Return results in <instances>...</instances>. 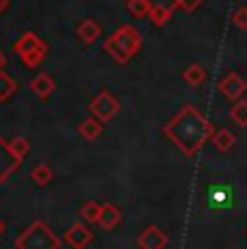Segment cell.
Returning a JSON list of instances; mask_svg holds the SVG:
<instances>
[{
	"mask_svg": "<svg viewBox=\"0 0 247 249\" xmlns=\"http://www.w3.org/2000/svg\"><path fill=\"white\" fill-rule=\"evenodd\" d=\"M163 132L184 156H195L204 143L212 139L215 128L193 104H187L165 124Z\"/></svg>",
	"mask_w": 247,
	"mask_h": 249,
	"instance_id": "1",
	"label": "cell"
},
{
	"mask_svg": "<svg viewBox=\"0 0 247 249\" xmlns=\"http://www.w3.org/2000/svg\"><path fill=\"white\" fill-rule=\"evenodd\" d=\"M104 50L117 61V63H128V59L137 54L141 50V35L135 26L124 24L120 26L106 41H104Z\"/></svg>",
	"mask_w": 247,
	"mask_h": 249,
	"instance_id": "2",
	"label": "cell"
},
{
	"mask_svg": "<svg viewBox=\"0 0 247 249\" xmlns=\"http://www.w3.org/2000/svg\"><path fill=\"white\" fill-rule=\"evenodd\" d=\"M63 238L52 230L46 221L37 219L16 238L18 249H59Z\"/></svg>",
	"mask_w": 247,
	"mask_h": 249,
	"instance_id": "3",
	"label": "cell"
},
{
	"mask_svg": "<svg viewBox=\"0 0 247 249\" xmlns=\"http://www.w3.org/2000/svg\"><path fill=\"white\" fill-rule=\"evenodd\" d=\"M13 50L22 56V61H24L26 68H35V65H39V61L46 56L48 46L39 39V35L26 31V33H22L20 39L13 44Z\"/></svg>",
	"mask_w": 247,
	"mask_h": 249,
	"instance_id": "4",
	"label": "cell"
},
{
	"mask_svg": "<svg viewBox=\"0 0 247 249\" xmlns=\"http://www.w3.org/2000/svg\"><path fill=\"white\" fill-rule=\"evenodd\" d=\"M89 111H91V117H96L104 124V122H111V119L120 113V102H117V98L111 91L102 89L96 98L89 102Z\"/></svg>",
	"mask_w": 247,
	"mask_h": 249,
	"instance_id": "5",
	"label": "cell"
},
{
	"mask_svg": "<svg viewBox=\"0 0 247 249\" xmlns=\"http://www.w3.org/2000/svg\"><path fill=\"white\" fill-rule=\"evenodd\" d=\"M63 241L68 243L72 249H85L89 243L93 241V232L87 228V223L76 221V223H72V226L65 230Z\"/></svg>",
	"mask_w": 247,
	"mask_h": 249,
	"instance_id": "6",
	"label": "cell"
},
{
	"mask_svg": "<svg viewBox=\"0 0 247 249\" xmlns=\"http://www.w3.org/2000/svg\"><path fill=\"white\" fill-rule=\"evenodd\" d=\"M20 165H22V160L13 154L9 141L0 139V182H7L18 171V167Z\"/></svg>",
	"mask_w": 247,
	"mask_h": 249,
	"instance_id": "7",
	"label": "cell"
},
{
	"mask_svg": "<svg viewBox=\"0 0 247 249\" xmlns=\"http://www.w3.org/2000/svg\"><path fill=\"white\" fill-rule=\"evenodd\" d=\"M245 89H247V83L243 80V76H239L236 71L226 74L219 83V91L230 100V102H239L241 95L245 93Z\"/></svg>",
	"mask_w": 247,
	"mask_h": 249,
	"instance_id": "8",
	"label": "cell"
},
{
	"mask_svg": "<svg viewBox=\"0 0 247 249\" xmlns=\"http://www.w3.org/2000/svg\"><path fill=\"white\" fill-rule=\"evenodd\" d=\"M169 243V236L159 226H148L137 238L139 249H165Z\"/></svg>",
	"mask_w": 247,
	"mask_h": 249,
	"instance_id": "9",
	"label": "cell"
},
{
	"mask_svg": "<svg viewBox=\"0 0 247 249\" xmlns=\"http://www.w3.org/2000/svg\"><path fill=\"white\" fill-rule=\"evenodd\" d=\"M150 4V20L156 26H163L165 22L172 18V13L176 11V7H180L178 0H148Z\"/></svg>",
	"mask_w": 247,
	"mask_h": 249,
	"instance_id": "10",
	"label": "cell"
},
{
	"mask_svg": "<svg viewBox=\"0 0 247 249\" xmlns=\"http://www.w3.org/2000/svg\"><path fill=\"white\" fill-rule=\"evenodd\" d=\"M100 228L113 230L122 223V210L113 204H102V213H100Z\"/></svg>",
	"mask_w": 247,
	"mask_h": 249,
	"instance_id": "11",
	"label": "cell"
},
{
	"mask_svg": "<svg viewBox=\"0 0 247 249\" xmlns=\"http://www.w3.org/2000/svg\"><path fill=\"white\" fill-rule=\"evenodd\" d=\"M31 91L41 100H46L48 95H52V91H54V80H52V76L37 74L35 78L31 80Z\"/></svg>",
	"mask_w": 247,
	"mask_h": 249,
	"instance_id": "12",
	"label": "cell"
},
{
	"mask_svg": "<svg viewBox=\"0 0 247 249\" xmlns=\"http://www.w3.org/2000/svg\"><path fill=\"white\" fill-rule=\"evenodd\" d=\"M76 33H78V37L85 41V44H93V41L100 37V33H102V28H100V24L96 20H91V18H87V20H83L78 24V28H76Z\"/></svg>",
	"mask_w": 247,
	"mask_h": 249,
	"instance_id": "13",
	"label": "cell"
},
{
	"mask_svg": "<svg viewBox=\"0 0 247 249\" xmlns=\"http://www.w3.org/2000/svg\"><path fill=\"white\" fill-rule=\"evenodd\" d=\"M78 135L87 141H96V139L102 135V122L96 117H87L78 124Z\"/></svg>",
	"mask_w": 247,
	"mask_h": 249,
	"instance_id": "14",
	"label": "cell"
},
{
	"mask_svg": "<svg viewBox=\"0 0 247 249\" xmlns=\"http://www.w3.org/2000/svg\"><path fill=\"white\" fill-rule=\"evenodd\" d=\"M211 141L219 152H230L236 143V137L232 135L228 128H219V130H215V135H212Z\"/></svg>",
	"mask_w": 247,
	"mask_h": 249,
	"instance_id": "15",
	"label": "cell"
},
{
	"mask_svg": "<svg viewBox=\"0 0 247 249\" xmlns=\"http://www.w3.org/2000/svg\"><path fill=\"white\" fill-rule=\"evenodd\" d=\"M182 78L187 80L189 85H193V87H197V85H202L204 80H206V70H204L199 63H191L187 70L182 71Z\"/></svg>",
	"mask_w": 247,
	"mask_h": 249,
	"instance_id": "16",
	"label": "cell"
},
{
	"mask_svg": "<svg viewBox=\"0 0 247 249\" xmlns=\"http://www.w3.org/2000/svg\"><path fill=\"white\" fill-rule=\"evenodd\" d=\"M52 178H54V171H52V167H48V165H37L35 169L31 171V180L35 182L37 186H46V184H50L52 182Z\"/></svg>",
	"mask_w": 247,
	"mask_h": 249,
	"instance_id": "17",
	"label": "cell"
},
{
	"mask_svg": "<svg viewBox=\"0 0 247 249\" xmlns=\"http://www.w3.org/2000/svg\"><path fill=\"white\" fill-rule=\"evenodd\" d=\"M100 213H102V204L93 202V199L80 208V217H83L85 223H98L100 221Z\"/></svg>",
	"mask_w": 247,
	"mask_h": 249,
	"instance_id": "18",
	"label": "cell"
},
{
	"mask_svg": "<svg viewBox=\"0 0 247 249\" xmlns=\"http://www.w3.org/2000/svg\"><path fill=\"white\" fill-rule=\"evenodd\" d=\"M16 91H18L16 80H13L9 74L0 71V102H7V100L11 98V95L16 93Z\"/></svg>",
	"mask_w": 247,
	"mask_h": 249,
	"instance_id": "19",
	"label": "cell"
},
{
	"mask_svg": "<svg viewBox=\"0 0 247 249\" xmlns=\"http://www.w3.org/2000/svg\"><path fill=\"white\" fill-rule=\"evenodd\" d=\"M230 117L234 119V124H239L241 128L247 126V100L234 102V107H232V111H230Z\"/></svg>",
	"mask_w": 247,
	"mask_h": 249,
	"instance_id": "20",
	"label": "cell"
},
{
	"mask_svg": "<svg viewBox=\"0 0 247 249\" xmlns=\"http://www.w3.org/2000/svg\"><path fill=\"white\" fill-rule=\"evenodd\" d=\"M128 11L135 18H148L150 4H148V0H128Z\"/></svg>",
	"mask_w": 247,
	"mask_h": 249,
	"instance_id": "21",
	"label": "cell"
},
{
	"mask_svg": "<svg viewBox=\"0 0 247 249\" xmlns=\"http://www.w3.org/2000/svg\"><path fill=\"white\" fill-rule=\"evenodd\" d=\"M9 145H11L13 154H16L20 160H24V156L28 154V150H31V143H28L24 137H16V139H11V141H9Z\"/></svg>",
	"mask_w": 247,
	"mask_h": 249,
	"instance_id": "22",
	"label": "cell"
},
{
	"mask_svg": "<svg viewBox=\"0 0 247 249\" xmlns=\"http://www.w3.org/2000/svg\"><path fill=\"white\" fill-rule=\"evenodd\" d=\"M232 22H234V26L247 31V7H239V9H236V11L232 13Z\"/></svg>",
	"mask_w": 247,
	"mask_h": 249,
	"instance_id": "23",
	"label": "cell"
},
{
	"mask_svg": "<svg viewBox=\"0 0 247 249\" xmlns=\"http://www.w3.org/2000/svg\"><path fill=\"white\" fill-rule=\"evenodd\" d=\"M178 2H180V7H182L184 11H195L204 0H178Z\"/></svg>",
	"mask_w": 247,
	"mask_h": 249,
	"instance_id": "24",
	"label": "cell"
},
{
	"mask_svg": "<svg viewBox=\"0 0 247 249\" xmlns=\"http://www.w3.org/2000/svg\"><path fill=\"white\" fill-rule=\"evenodd\" d=\"M9 4V0H0V11H4V7Z\"/></svg>",
	"mask_w": 247,
	"mask_h": 249,
	"instance_id": "25",
	"label": "cell"
},
{
	"mask_svg": "<svg viewBox=\"0 0 247 249\" xmlns=\"http://www.w3.org/2000/svg\"><path fill=\"white\" fill-rule=\"evenodd\" d=\"M2 68H4V54L0 52V71H2Z\"/></svg>",
	"mask_w": 247,
	"mask_h": 249,
	"instance_id": "26",
	"label": "cell"
},
{
	"mask_svg": "<svg viewBox=\"0 0 247 249\" xmlns=\"http://www.w3.org/2000/svg\"><path fill=\"white\" fill-rule=\"evenodd\" d=\"M2 232H4V221L0 219V236H2Z\"/></svg>",
	"mask_w": 247,
	"mask_h": 249,
	"instance_id": "27",
	"label": "cell"
}]
</instances>
